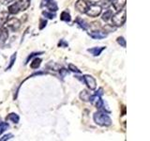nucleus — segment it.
I'll use <instances>...</instances> for the list:
<instances>
[{
    "label": "nucleus",
    "instance_id": "6",
    "mask_svg": "<svg viewBox=\"0 0 150 141\" xmlns=\"http://www.w3.org/2000/svg\"><path fill=\"white\" fill-rule=\"evenodd\" d=\"M83 82L86 85H87V87L90 88L91 90H94V89L97 88V82H96L95 78H94L93 76H91V75H89V74L83 75Z\"/></svg>",
    "mask_w": 150,
    "mask_h": 141
},
{
    "label": "nucleus",
    "instance_id": "14",
    "mask_svg": "<svg viewBox=\"0 0 150 141\" xmlns=\"http://www.w3.org/2000/svg\"><path fill=\"white\" fill-rule=\"evenodd\" d=\"M8 11H1L0 12V27H3L5 24L8 19Z\"/></svg>",
    "mask_w": 150,
    "mask_h": 141
},
{
    "label": "nucleus",
    "instance_id": "21",
    "mask_svg": "<svg viewBox=\"0 0 150 141\" xmlns=\"http://www.w3.org/2000/svg\"><path fill=\"white\" fill-rule=\"evenodd\" d=\"M112 11L111 9H107V11L102 14V20L103 21H105V22H107V21H109L110 19L112 18Z\"/></svg>",
    "mask_w": 150,
    "mask_h": 141
},
{
    "label": "nucleus",
    "instance_id": "2",
    "mask_svg": "<svg viewBox=\"0 0 150 141\" xmlns=\"http://www.w3.org/2000/svg\"><path fill=\"white\" fill-rule=\"evenodd\" d=\"M112 22L114 24L115 26H121L124 25V23L126 22L127 19V13H126V9H122L121 11H117V13L112 14Z\"/></svg>",
    "mask_w": 150,
    "mask_h": 141
},
{
    "label": "nucleus",
    "instance_id": "22",
    "mask_svg": "<svg viewBox=\"0 0 150 141\" xmlns=\"http://www.w3.org/2000/svg\"><path fill=\"white\" fill-rule=\"evenodd\" d=\"M16 58H17V53H14L12 56H11V60H9V64L8 66L6 68V70H9L11 68H12V66L14 64V62H15V60H16Z\"/></svg>",
    "mask_w": 150,
    "mask_h": 141
},
{
    "label": "nucleus",
    "instance_id": "11",
    "mask_svg": "<svg viewBox=\"0 0 150 141\" xmlns=\"http://www.w3.org/2000/svg\"><path fill=\"white\" fill-rule=\"evenodd\" d=\"M127 0H112V7L115 9L116 11H121L122 9H124V7L126 6Z\"/></svg>",
    "mask_w": 150,
    "mask_h": 141
},
{
    "label": "nucleus",
    "instance_id": "29",
    "mask_svg": "<svg viewBox=\"0 0 150 141\" xmlns=\"http://www.w3.org/2000/svg\"><path fill=\"white\" fill-rule=\"evenodd\" d=\"M40 54H42V52H39V53H32V54H30L29 56H28V58H27V59H26V62H25V64H27L28 62H29V60L33 58V56H36L37 55H40Z\"/></svg>",
    "mask_w": 150,
    "mask_h": 141
},
{
    "label": "nucleus",
    "instance_id": "5",
    "mask_svg": "<svg viewBox=\"0 0 150 141\" xmlns=\"http://www.w3.org/2000/svg\"><path fill=\"white\" fill-rule=\"evenodd\" d=\"M101 11L102 9L100 6H98V5H92V6L88 7L86 13L90 17H98L101 13Z\"/></svg>",
    "mask_w": 150,
    "mask_h": 141
},
{
    "label": "nucleus",
    "instance_id": "26",
    "mask_svg": "<svg viewBox=\"0 0 150 141\" xmlns=\"http://www.w3.org/2000/svg\"><path fill=\"white\" fill-rule=\"evenodd\" d=\"M116 41H117V43H118L120 46L124 47V48L126 47V40H125L124 37H118V38H117Z\"/></svg>",
    "mask_w": 150,
    "mask_h": 141
},
{
    "label": "nucleus",
    "instance_id": "15",
    "mask_svg": "<svg viewBox=\"0 0 150 141\" xmlns=\"http://www.w3.org/2000/svg\"><path fill=\"white\" fill-rule=\"evenodd\" d=\"M7 120H11L13 123H19V121H20V117H19L18 114L16 113H11V114H8V117H7Z\"/></svg>",
    "mask_w": 150,
    "mask_h": 141
},
{
    "label": "nucleus",
    "instance_id": "31",
    "mask_svg": "<svg viewBox=\"0 0 150 141\" xmlns=\"http://www.w3.org/2000/svg\"><path fill=\"white\" fill-rule=\"evenodd\" d=\"M59 72H60V75H61V77H62V78L65 76V75L68 74V70H66V69H61Z\"/></svg>",
    "mask_w": 150,
    "mask_h": 141
},
{
    "label": "nucleus",
    "instance_id": "19",
    "mask_svg": "<svg viewBox=\"0 0 150 141\" xmlns=\"http://www.w3.org/2000/svg\"><path fill=\"white\" fill-rule=\"evenodd\" d=\"M41 64V58H36L32 60V62L30 63V67L32 69H38L40 66Z\"/></svg>",
    "mask_w": 150,
    "mask_h": 141
},
{
    "label": "nucleus",
    "instance_id": "12",
    "mask_svg": "<svg viewBox=\"0 0 150 141\" xmlns=\"http://www.w3.org/2000/svg\"><path fill=\"white\" fill-rule=\"evenodd\" d=\"M106 47L105 46H100V47H93V48H89L87 49V51L90 53L92 56H100L103 51L105 50Z\"/></svg>",
    "mask_w": 150,
    "mask_h": 141
},
{
    "label": "nucleus",
    "instance_id": "17",
    "mask_svg": "<svg viewBox=\"0 0 150 141\" xmlns=\"http://www.w3.org/2000/svg\"><path fill=\"white\" fill-rule=\"evenodd\" d=\"M90 96H91V94L89 93L86 89H83V90H82L81 92H80V99H81L82 101L83 102H89V99H90Z\"/></svg>",
    "mask_w": 150,
    "mask_h": 141
},
{
    "label": "nucleus",
    "instance_id": "23",
    "mask_svg": "<svg viewBox=\"0 0 150 141\" xmlns=\"http://www.w3.org/2000/svg\"><path fill=\"white\" fill-rule=\"evenodd\" d=\"M8 124L7 123V122H2L0 121V135H2L5 131H6L7 129H8Z\"/></svg>",
    "mask_w": 150,
    "mask_h": 141
},
{
    "label": "nucleus",
    "instance_id": "7",
    "mask_svg": "<svg viewBox=\"0 0 150 141\" xmlns=\"http://www.w3.org/2000/svg\"><path fill=\"white\" fill-rule=\"evenodd\" d=\"M41 6L47 8L52 12L53 11L55 12L58 9V6H57V4L55 3L54 0H42Z\"/></svg>",
    "mask_w": 150,
    "mask_h": 141
},
{
    "label": "nucleus",
    "instance_id": "4",
    "mask_svg": "<svg viewBox=\"0 0 150 141\" xmlns=\"http://www.w3.org/2000/svg\"><path fill=\"white\" fill-rule=\"evenodd\" d=\"M5 25L7 26V27L8 28V29H11V31L15 32L17 31L19 28L21 27V21L19 20L18 18H15V17H12V18H9L8 19V21L6 22V24Z\"/></svg>",
    "mask_w": 150,
    "mask_h": 141
},
{
    "label": "nucleus",
    "instance_id": "33",
    "mask_svg": "<svg viewBox=\"0 0 150 141\" xmlns=\"http://www.w3.org/2000/svg\"><path fill=\"white\" fill-rule=\"evenodd\" d=\"M68 45H69V44H68L65 41H63V40H62V41H60V42L58 43V46H60V47H62V46H63V47H68Z\"/></svg>",
    "mask_w": 150,
    "mask_h": 141
},
{
    "label": "nucleus",
    "instance_id": "27",
    "mask_svg": "<svg viewBox=\"0 0 150 141\" xmlns=\"http://www.w3.org/2000/svg\"><path fill=\"white\" fill-rule=\"evenodd\" d=\"M46 25H47V21L45 20V19H40V26H39V28L41 30V29H43V28L46 26Z\"/></svg>",
    "mask_w": 150,
    "mask_h": 141
},
{
    "label": "nucleus",
    "instance_id": "25",
    "mask_svg": "<svg viewBox=\"0 0 150 141\" xmlns=\"http://www.w3.org/2000/svg\"><path fill=\"white\" fill-rule=\"evenodd\" d=\"M69 70H71V72L75 73H81V70H79L76 66L73 65V64H69Z\"/></svg>",
    "mask_w": 150,
    "mask_h": 141
},
{
    "label": "nucleus",
    "instance_id": "24",
    "mask_svg": "<svg viewBox=\"0 0 150 141\" xmlns=\"http://www.w3.org/2000/svg\"><path fill=\"white\" fill-rule=\"evenodd\" d=\"M42 15L45 16L46 18H48V19H54L55 17V14L54 13H53L52 11H42Z\"/></svg>",
    "mask_w": 150,
    "mask_h": 141
},
{
    "label": "nucleus",
    "instance_id": "13",
    "mask_svg": "<svg viewBox=\"0 0 150 141\" xmlns=\"http://www.w3.org/2000/svg\"><path fill=\"white\" fill-rule=\"evenodd\" d=\"M19 5V8H20V11H26V9L30 7V3L31 0H19L17 2Z\"/></svg>",
    "mask_w": 150,
    "mask_h": 141
},
{
    "label": "nucleus",
    "instance_id": "18",
    "mask_svg": "<svg viewBox=\"0 0 150 141\" xmlns=\"http://www.w3.org/2000/svg\"><path fill=\"white\" fill-rule=\"evenodd\" d=\"M60 19H61V21H64V22H67V23H69L70 21H71V17H70V14L68 11H66L61 13Z\"/></svg>",
    "mask_w": 150,
    "mask_h": 141
},
{
    "label": "nucleus",
    "instance_id": "8",
    "mask_svg": "<svg viewBox=\"0 0 150 141\" xmlns=\"http://www.w3.org/2000/svg\"><path fill=\"white\" fill-rule=\"evenodd\" d=\"M88 7L89 6L86 0H78V1L75 3V9L81 13H86Z\"/></svg>",
    "mask_w": 150,
    "mask_h": 141
},
{
    "label": "nucleus",
    "instance_id": "28",
    "mask_svg": "<svg viewBox=\"0 0 150 141\" xmlns=\"http://www.w3.org/2000/svg\"><path fill=\"white\" fill-rule=\"evenodd\" d=\"M13 137V135L12 134H8V135H5L4 136H2L1 138H0V141H6V140H9Z\"/></svg>",
    "mask_w": 150,
    "mask_h": 141
},
{
    "label": "nucleus",
    "instance_id": "20",
    "mask_svg": "<svg viewBox=\"0 0 150 141\" xmlns=\"http://www.w3.org/2000/svg\"><path fill=\"white\" fill-rule=\"evenodd\" d=\"M75 22H76L77 25H78L80 27H81V28H83V30H86V29H87L88 25L86 23V21H83V19H81V18H77V19H76V21H75Z\"/></svg>",
    "mask_w": 150,
    "mask_h": 141
},
{
    "label": "nucleus",
    "instance_id": "16",
    "mask_svg": "<svg viewBox=\"0 0 150 141\" xmlns=\"http://www.w3.org/2000/svg\"><path fill=\"white\" fill-rule=\"evenodd\" d=\"M19 11H20V8H19V5L17 2H14L12 5L8 7V12L11 14H17Z\"/></svg>",
    "mask_w": 150,
    "mask_h": 141
},
{
    "label": "nucleus",
    "instance_id": "9",
    "mask_svg": "<svg viewBox=\"0 0 150 141\" xmlns=\"http://www.w3.org/2000/svg\"><path fill=\"white\" fill-rule=\"evenodd\" d=\"M88 35L94 40H101L107 37V33L102 30H94L92 32H89Z\"/></svg>",
    "mask_w": 150,
    "mask_h": 141
},
{
    "label": "nucleus",
    "instance_id": "1",
    "mask_svg": "<svg viewBox=\"0 0 150 141\" xmlns=\"http://www.w3.org/2000/svg\"><path fill=\"white\" fill-rule=\"evenodd\" d=\"M94 121L96 122V124L100 125V126H111L112 124V120L109 117V115L107 114L106 112L103 111H98L94 114Z\"/></svg>",
    "mask_w": 150,
    "mask_h": 141
},
{
    "label": "nucleus",
    "instance_id": "34",
    "mask_svg": "<svg viewBox=\"0 0 150 141\" xmlns=\"http://www.w3.org/2000/svg\"><path fill=\"white\" fill-rule=\"evenodd\" d=\"M90 1H91L92 3H96L97 1H98V0H90Z\"/></svg>",
    "mask_w": 150,
    "mask_h": 141
},
{
    "label": "nucleus",
    "instance_id": "3",
    "mask_svg": "<svg viewBox=\"0 0 150 141\" xmlns=\"http://www.w3.org/2000/svg\"><path fill=\"white\" fill-rule=\"evenodd\" d=\"M102 94H103L102 88H100L98 91H96V93L94 94V95H91L90 99H89V102H91L92 105L96 108H98V109H100V108L104 106V102L101 100Z\"/></svg>",
    "mask_w": 150,
    "mask_h": 141
},
{
    "label": "nucleus",
    "instance_id": "32",
    "mask_svg": "<svg viewBox=\"0 0 150 141\" xmlns=\"http://www.w3.org/2000/svg\"><path fill=\"white\" fill-rule=\"evenodd\" d=\"M13 1H14V0H0V4H2V5H8V4H11Z\"/></svg>",
    "mask_w": 150,
    "mask_h": 141
},
{
    "label": "nucleus",
    "instance_id": "30",
    "mask_svg": "<svg viewBox=\"0 0 150 141\" xmlns=\"http://www.w3.org/2000/svg\"><path fill=\"white\" fill-rule=\"evenodd\" d=\"M104 29H105V32H109V31L115 30V27H112V26H110V25H106L104 26Z\"/></svg>",
    "mask_w": 150,
    "mask_h": 141
},
{
    "label": "nucleus",
    "instance_id": "10",
    "mask_svg": "<svg viewBox=\"0 0 150 141\" xmlns=\"http://www.w3.org/2000/svg\"><path fill=\"white\" fill-rule=\"evenodd\" d=\"M8 38V28L0 27V45H4L6 43Z\"/></svg>",
    "mask_w": 150,
    "mask_h": 141
}]
</instances>
